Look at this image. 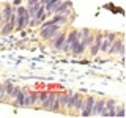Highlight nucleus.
<instances>
[{"label":"nucleus","instance_id":"4468645a","mask_svg":"<svg viewBox=\"0 0 126 118\" xmlns=\"http://www.w3.org/2000/svg\"><path fill=\"white\" fill-rule=\"evenodd\" d=\"M13 30H14V25H13V24H10V22L0 25V35H2V36H8Z\"/></svg>","mask_w":126,"mask_h":118},{"label":"nucleus","instance_id":"ddd939ff","mask_svg":"<svg viewBox=\"0 0 126 118\" xmlns=\"http://www.w3.org/2000/svg\"><path fill=\"white\" fill-rule=\"evenodd\" d=\"M54 24H58V25H66V24L69 22V17L68 16H65V14H54L52 16V19H50Z\"/></svg>","mask_w":126,"mask_h":118},{"label":"nucleus","instance_id":"f8f14e48","mask_svg":"<svg viewBox=\"0 0 126 118\" xmlns=\"http://www.w3.org/2000/svg\"><path fill=\"white\" fill-rule=\"evenodd\" d=\"M55 94H57V91H49V94H47V98H46V101L41 104V107L44 109V110H49V112H50L52 104H54V101H55Z\"/></svg>","mask_w":126,"mask_h":118},{"label":"nucleus","instance_id":"4be33fe9","mask_svg":"<svg viewBox=\"0 0 126 118\" xmlns=\"http://www.w3.org/2000/svg\"><path fill=\"white\" fill-rule=\"evenodd\" d=\"M19 3H21V0H14V2H13V3H11V5H16V6H17V5H19Z\"/></svg>","mask_w":126,"mask_h":118},{"label":"nucleus","instance_id":"1a4fd4ad","mask_svg":"<svg viewBox=\"0 0 126 118\" xmlns=\"http://www.w3.org/2000/svg\"><path fill=\"white\" fill-rule=\"evenodd\" d=\"M14 11V6L11 5V3H5L2 8V11H0V25H3V24H6L10 21V16L11 13Z\"/></svg>","mask_w":126,"mask_h":118},{"label":"nucleus","instance_id":"a211bd4d","mask_svg":"<svg viewBox=\"0 0 126 118\" xmlns=\"http://www.w3.org/2000/svg\"><path fill=\"white\" fill-rule=\"evenodd\" d=\"M125 113H126V110H125V105H123V104L117 105V110H115V117H125Z\"/></svg>","mask_w":126,"mask_h":118},{"label":"nucleus","instance_id":"f03ea898","mask_svg":"<svg viewBox=\"0 0 126 118\" xmlns=\"http://www.w3.org/2000/svg\"><path fill=\"white\" fill-rule=\"evenodd\" d=\"M125 49H126V46H125V38H123V36H118V35H117V36L113 38L112 44L109 46V49H107V52H106V54L125 57Z\"/></svg>","mask_w":126,"mask_h":118},{"label":"nucleus","instance_id":"6ab92c4d","mask_svg":"<svg viewBox=\"0 0 126 118\" xmlns=\"http://www.w3.org/2000/svg\"><path fill=\"white\" fill-rule=\"evenodd\" d=\"M22 107H30V90H27V93H25V96H24V104H22Z\"/></svg>","mask_w":126,"mask_h":118},{"label":"nucleus","instance_id":"39448f33","mask_svg":"<svg viewBox=\"0 0 126 118\" xmlns=\"http://www.w3.org/2000/svg\"><path fill=\"white\" fill-rule=\"evenodd\" d=\"M117 105H118V102L115 99H106L104 110L101 112V117H115Z\"/></svg>","mask_w":126,"mask_h":118},{"label":"nucleus","instance_id":"20e7f679","mask_svg":"<svg viewBox=\"0 0 126 118\" xmlns=\"http://www.w3.org/2000/svg\"><path fill=\"white\" fill-rule=\"evenodd\" d=\"M101 39H102V31H96L94 33V39H93V43L88 46V52L92 57H96L98 54H99V46H101Z\"/></svg>","mask_w":126,"mask_h":118},{"label":"nucleus","instance_id":"9d476101","mask_svg":"<svg viewBox=\"0 0 126 118\" xmlns=\"http://www.w3.org/2000/svg\"><path fill=\"white\" fill-rule=\"evenodd\" d=\"M104 104H106L104 98H96V99H94V104H93L92 117H101V112L104 110Z\"/></svg>","mask_w":126,"mask_h":118},{"label":"nucleus","instance_id":"9b49d317","mask_svg":"<svg viewBox=\"0 0 126 118\" xmlns=\"http://www.w3.org/2000/svg\"><path fill=\"white\" fill-rule=\"evenodd\" d=\"M27 90L29 88H21V91H19V94L14 98V99H11L10 102L14 105V107H22V104H24V96H25V93H27Z\"/></svg>","mask_w":126,"mask_h":118},{"label":"nucleus","instance_id":"6e6552de","mask_svg":"<svg viewBox=\"0 0 126 118\" xmlns=\"http://www.w3.org/2000/svg\"><path fill=\"white\" fill-rule=\"evenodd\" d=\"M84 96L85 94L82 93H73V107H71V115H77L79 110H80V105H82V101H84Z\"/></svg>","mask_w":126,"mask_h":118},{"label":"nucleus","instance_id":"aec40b11","mask_svg":"<svg viewBox=\"0 0 126 118\" xmlns=\"http://www.w3.org/2000/svg\"><path fill=\"white\" fill-rule=\"evenodd\" d=\"M21 88H22V87H19V85H14L13 91H11V99H14V98L17 96V94H19V91H21Z\"/></svg>","mask_w":126,"mask_h":118},{"label":"nucleus","instance_id":"412c9836","mask_svg":"<svg viewBox=\"0 0 126 118\" xmlns=\"http://www.w3.org/2000/svg\"><path fill=\"white\" fill-rule=\"evenodd\" d=\"M36 2H38V0H27V8H29V6H32V5H35Z\"/></svg>","mask_w":126,"mask_h":118},{"label":"nucleus","instance_id":"0eeeda50","mask_svg":"<svg viewBox=\"0 0 126 118\" xmlns=\"http://www.w3.org/2000/svg\"><path fill=\"white\" fill-rule=\"evenodd\" d=\"M76 33H77V29H73L71 31H68V33H66L65 43H63V46H62V52H63V54L69 55V49H71V44H73L74 38H76Z\"/></svg>","mask_w":126,"mask_h":118},{"label":"nucleus","instance_id":"f3484780","mask_svg":"<svg viewBox=\"0 0 126 118\" xmlns=\"http://www.w3.org/2000/svg\"><path fill=\"white\" fill-rule=\"evenodd\" d=\"M6 96V84L5 82H0V102H3Z\"/></svg>","mask_w":126,"mask_h":118},{"label":"nucleus","instance_id":"dca6fc26","mask_svg":"<svg viewBox=\"0 0 126 118\" xmlns=\"http://www.w3.org/2000/svg\"><path fill=\"white\" fill-rule=\"evenodd\" d=\"M38 93H39V90H35V91L30 90V107L38 105Z\"/></svg>","mask_w":126,"mask_h":118},{"label":"nucleus","instance_id":"2eb2a0df","mask_svg":"<svg viewBox=\"0 0 126 118\" xmlns=\"http://www.w3.org/2000/svg\"><path fill=\"white\" fill-rule=\"evenodd\" d=\"M5 84H6V96H5V99H3V102H10L11 101V91H13V88H14V84L11 80H6Z\"/></svg>","mask_w":126,"mask_h":118},{"label":"nucleus","instance_id":"423d86ee","mask_svg":"<svg viewBox=\"0 0 126 118\" xmlns=\"http://www.w3.org/2000/svg\"><path fill=\"white\" fill-rule=\"evenodd\" d=\"M117 36V33H102V39H101V46H99V54H106L107 52V49H109V46L112 44V41H113V38Z\"/></svg>","mask_w":126,"mask_h":118},{"label":"nucleus","instance_id":"7ed1b4c3","mask_svg":"<svg viewBox=\"0 0 126 118\" xmlns=\"http://www.w3.org/2000/svg\"><path fill=\"white\" fill-rule=\"evenodd\" d=\"M94 99H96L94 96H84L80 110H79V115H80V117H92V110H93Z\"/></svg>","mask_w":126,"mask_h":118},{"label":"nucleus","instance_id":"f257e3e1","mask_svg":"<svg viewBox=\"0 0 126 118\" xmlns=\"http://www.w3.org/2000/svg\"><path fill=\"white\" fill-rule=\"evenodd\" d=\"M16 30H24L29 27V21H30V14H29V10L27 6H22V5H17L16 6Z\"/></svg>","mask_w":126,"mask_h":118}]
</instances>
